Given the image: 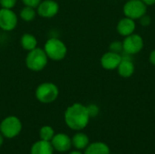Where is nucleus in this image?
<instances>
[{"label":"nucleus","mask_w":155,"mask_h":154,"mask_svg":"<svg viewBox=\"0 0 155 154\" xmlns=\"http://www.w3.org/2000/svg\"><path fill=\"white\" fill-rule=\"evenodd\" d=\"M59 12V5L54 0H42L36 7V13L43 18H53Z\"/></svg>","instance_id":"obj_8"},{"label":"nucleus","mask_w":155,"mask_h":154,"mask_svg":"<svg viewBox=\"0 0 155 154\" xmlns=\"http://www.w3.org/2000/svg\"><path fill=\"white\" fill-rule=\"evenodd\" d=\"M90 120V115L88 113L85 105L75 103L69 107L64 112V123L65 124L74 131H81L84 129Z\"/></svg>","instance_id":"obj_1"},{"label":"nucleus","mask_w":155,"mask_h":154,"mask_svg":"<svg viewBox=\"0 0 155 154\" xmlns=\"http://www.w3.org/2000/svg\"><path fill=\"white\" fill-rule=\"evenodd\" d=\"M23 128L22 122L16 116L5 117L0 123V133L7 139H13L19 135Z\"/></svg>","instance_id":"obj_5"},{"label":"nucleus","mask_w":155,"mask_h":154,"mask_svg":"<svg viewBox=\"0 0 155 154\" xmlns=\"http://www.w3.org/2000/svg\"><path fill=\"white\" fill-rule=\"evenodd\" d=\"M44 50L49 59L52 61H62L65 58L67 54V46L66 44L59 38L51 37L45 44Z\"/></svg>","instance_id":"obj_3"},{"label":"nucleus","mask_w":155,"mask_h":154,"mask_svg":"<svg viewBox=\"0 0 155 154\" xmlns=\"http://www.w3.org/2000/svg\"><path fill=\"white\" fill-rule=\"evenodd\" d=\"M20 44L24 50L29 52V51L35 49V47H37V39L34 34L26 33L21 36Z\"/></svg>","instance_id":"obj_15"},{"label":"nucleus","mask_w":155,"mask_h":154,"mask_svg":"<svg viewBox=\"0 0 155 154\" xmlns=\"http://www.w3.org/2000/svg\"><path fill=\"white\" fill-rule=\"evenodd\" d=\"M3 143H4V136L0 133V147L3 145Z\"/></svg>","instance_id":"obj_28"},{"label":"nucleus","mask_w":155,"mask_h":154,"mask_svg":"<svg viewBox=\"0 0 155 154\" xmlns=\"http://www.w3.org/2000/svg\"><path fill=\"white\" fill-rule=\"evenodd\" d=\"M48 60L49 58L45 50L40 47H35L27 53L25 56V65L33 72H40L46 67Z\"/></svg>","instance_id":"obj_2"},{"label":"nucleus","mask_w":155,"mask_h":154,"mask_svg":"<svg viewBox=\"0 0 155 154\" xmlns=\"http://www.w3.org/2000/svg\"><path fill=\"white\" fill-rule=\"evenodd\" d=\"M17 3V0H0V5L2 8L13 9Z\"/></svg>","instance_id":"obj_21"},{"label":"nucleus","mask_w":155,"mask_h":154,"mask_svg":"<svg viewBox=\"0 0 155 154\" xmlns=\"http://www.w3.org/2000/svg\"><path fill=\"white\" fill-rule=\"evenodd\" d=\"M150 61L153 64L155 65V50H153L150 54Z\"/></svg>","instance_id":"obj_25"},{"label":"nucleus","mask_w":155,"mask_h":154,"mask_svg":"<svg viewBox=\"0 0 155 154\" xmlns=\"http://www.w3.org/2000/svg\"><path fill=\"white\" fill-rule=\"evenodd\" d=\"M141 20H140V23H141V25H143V26H147V25H149L150 24H151V17L149 16V15H143L141 18H140Z\"/></svg>","instance_id":"obj_24"},{"label":"nucleus","mask_w":155,"mask_h":154,"mask_svg":"<svg viewBox=\"0 0 155 154\" xmlns=\"http://www.w3.org/2000/svg\"><path fill=\"white\" fill-rule=\"evenodd\" d=\"M84 154H110V149L104 143L94 142L89 143V145L84 149Z\"/></svg>","instance_id":"obj_14"},{"label":"nucleus","mask_w":155,"mask_h":154,"mask_svg":"<svg viewBox=\"0 0 155 154\" xmlns=\"http://www.w3.org/2000/svg\"><path fill=\"white\" fill-rule=\"evenodd\" d=\"M87 108V111H88V113L90 115V118L92 117H95L97 116V114L99 113V108L97 105L95 104H89L88 106H86Z\"/></svg>","instance_id":"obj_22"},{"label":"nucleus","mask_w":155,"mask_h":154,"mask_svg":"<svg viewBox=\"0 0 155 154\" xmlns=\"http://www.w3.org/2000/svg\"><path fill=\"white\" fill-rule=\"evenodd\" d=\"M118 73L123 77H130L134 73V64L132 60L122 59L120 64L118 65Z\"/></svg>","instance_id":"obj_16"},{"label":"nucleus","mask_w":155,"mask_h":154,"mask_svg":"<svg viewBox=\"0 0 155 154\" xmlns=\"http://www.w3.org/2000/svg\"><path fill=\"white\" fill-rule=\"evenodd\" d=\"M51 144L54 151L58 152H66L72 148V138L64 133H55L51 140Z\"/></svg>","instance_id":"obj_10"},{"label":"nucleus","mask_w":155,"mask_h":154,"mask_svg":"<svg viewBox=\"0 0 155 154\" xmlns=\"http://www.w3.org/2000/svg\"><path fill=\"white\" fill-rule=\"evenodd\" d=\"M54 134H55V133H54L53 127H51L50 125H44L41 127V129L39 131L40 139L44 140V141H47V142H51V140L53 139Z\"/></svg>","instance_id":"obj_19"},{"label":"nucleus","mask_w":155,"mask_h":154,"mask_svg":"<svg viewBox=\"0 0 155 154\" xmlns=\"http://www.w3.org/2000/svg\"><path fill=\"white\" fill-rule=\"evenodd\" d=\"M41 1L42 0H22V2L25 5L31 6L34 8H36L38 6V5L41 3Z\"/></svg>","instance_id":"obj_23"},{"label":"nucleus","mask_w":155,"mask_h":154,"mask_svg":"<svg viewBox=\"0 0 155 154\" xmlns=\"http://www.w3.org/2000/svg\"><path fill=\"white\" fill-rule=\"evenodd\" d=\"M36 15H37V13H36L35 8L31 7V6H27V5H25L20 10V13H19L20 18L23 21H25V22H31V21H33L35 18Z\"/></svg>","instance_id":"obj_18"},{"label":"nucleus","mask_w":155,"mask_h":154,"mask_svg":"<svg viewBox=\"0 0 155 154\" xmlns=\"http://www.w3.org/2000/svg\"><path fill=\"white\" fill-rule=\"evenodd\" d=\"M18 23L17 15L13 9L0 8V29L5 32L13 31Z\"/></svg>","instance_id":"obj_7"},{"label":"nucleus","mask_w":155,"mask_h":154,"mask_svg":"<svg viewBox=\"0 0 155 154\" xmlns=\"http://www.w3.org/2000/svg\"><path fill=\"white\" fill-rule=\"evenodd\" d=\"M124 52L129 54H135L139 53L143 47V38L136 34H132L127 35L123 42Z\"/></svg>","instance_id":"obj_9"},{"label":"nucleus","mask_w":155,"mask_h":154,"mask_svg":"<svg viewBox=\"0 0 155 154\" xmlns=\"http://www.w3.org/2000/svg\"><path fill=\"white\" fill-rule=\"evenodd\" d=\"M135 29V23L134 19L125 17L119 21L117 25V32L124 36L130 35L134 33Z\"/></svg>","instance_id":"obj_13"},{"label":"nucleus","mask_w":155,"mask_h":154,"mask_svg":"<svg viewBox=\"0 0 155 154\" xmlns=\"http://www.w3.org/2000/svg\"><path fill=\"white\" fill-rule=\"evenodd\" d=\"M147 6L142 0H129L124 6V13L126 17L139 19L146 14Z\"/></svg>","instance_id":"obj_6"},{"label":"nucleus","mask_w":155,"mask_h":154,"mask_svg":"<svg viewBox=\"0 0 155 154\" xmlns=\"http://www.w3.org/2000/svg\"><path fill=\"white\" fill-rule=\"evenodd\" d=\"M146 5H152L155 4V0H142Z\"/></svg>","instance_id":"obj_26"},{"label":"nucleus","mask_w":155,"mask_h":154,"mask_svg":"<svg viewBox=\"0 0 155 154\" xmlns=\"http://www.w3.org/2000/svg\"><path fill=\"white\" fill-rule=\"evenodd\" d=\"M110 51L114 52V53H117L120 54L122 51H124V47H123V43L119 42V41H114L110 44Z\"/></svg>","instance_id":"obj_20"},{"label":"nucleus","mask_w":155,"mask_h":154,"mask_svg":"<svg viewBox=\"0 0 155 154\" xmlns=\"http://www.w3.org/2000/svg\"><path fill=\"white\" fill-rule=\"evenodd\" d=\"M68 154H83V153H82L80 151H78V150H77V151H72V152H70Z\"/></svg>","instance_id":"obj_27"},{"label":"nucleus","mask_w":155,"mask_h":154,"mask_svg":"<svg viewBox=\"0 0 155 154\" xmlns=\"http://www.w3.org/2000/svg\"><path fill=\"white\" fill-rule=\"evenodd\" d=\"M35 94L37 101L41 103H52L59 96V88L54 83L45 82L36 87Z\"/></svg>","instance_id":"obj_4"},{"label":"nucleus","mask_w":155,"mask_h":154,"mask_svg":"<svg viewBox=\"0 0 155 154\" xmlns=\"http://www.w3.org/2000/svg\"><path fill=\"white\" fill-rule=\"evenodd\" d=\"M54 148L51 144V142L39 140L35 142L30 150V154H53Z\"/></svg>","instance_id":"obj_12"},{"label":"nucleus","mask_w":155,"mask_h":154,"mask_svg":"<svg viewBox=\"0 0 155 154\" xmlns=\"http://www.w3.org/2000/svg\"><path fill=\"white\" fill-rule=\"evenodd\" d=\"M89 143V138L84 133H77L72 138V145L78 151L84 150Z\"/></svg>","instance_id":"obj_17"},{"label":"nucleus","mask_w":155,"mask_h":154,"mask_svg":"<svg viewBox=\"0 0 155 154\" xmlns=\"http://www.w3.org/2000/svg\"><path fill=\"white\" fill-rule=\"evenodd\" d=\"M122 61V55L114 52L105 53L101 58V64L106 70H114L118 67Z\"/></svg>","instance_id":"obj_11"}]
</instances>
